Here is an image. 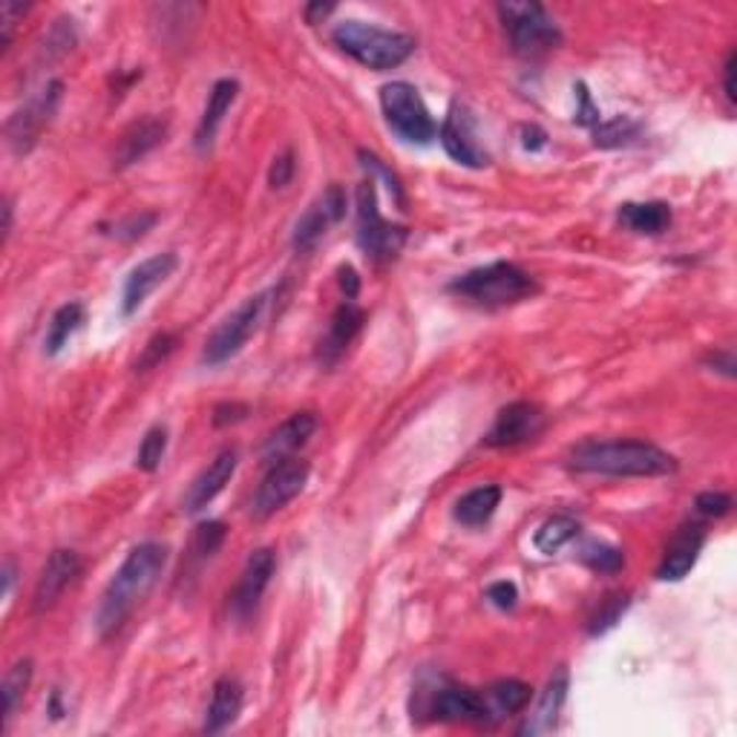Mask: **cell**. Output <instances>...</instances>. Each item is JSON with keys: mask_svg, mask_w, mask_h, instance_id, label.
<instances>
[{"mask_svg": "<svg viewBox=\"0 0 737 737\" xmlns=\"http://www.w3.org/2000/svg\"><path fill=\"white\" fill-rule=\"evenodd\" d=\"M629 608V597L625 594H613L602 602V608L597 611V617L590 620V634H606L608 629H613V622L620 620V613Z\"/></svg>", "mask_w": 737, "mask_h": 737, "instance_id": "cell-37", "label": "cell"}, {"mask_svg": "<svg viewBox=\"0 0 737 737\" xmlns=\"http://www.w3.org/2000/svg\"><path fill=\"white\" fill-rule=\"evenodd\" d=\"M622 228L645 237H657L671 226V208L666 203H625L620 208Z\"/></svg>", "mask_w": 737, "mask_h": 737, "instance_id": "cell-27", "label": "cell"}, {"mask_svg": "<svg viewBox=\"0 0 737 737\" xmlns=\"http://www.w3.org/2000/svg\"><path fill=\"white\" fill-rule=\"evenodd\" d=\"M502 24L510 35L513 53L521 58H542L562 44V32L542 3H502Z\"/></svg>", "mask_w": 737, "mask_h": 737, "instance_id": "cell-7", "label": "cell"}, {"mask_svg": "<svg viewBox=\"0 0 737 737\" xmlns=\"http://www.w3.org/2000/svg\"><path fill=\"white\" fill-rule=\"evenodd\" d=\"M521 145H525V150H530V153L544 150L548 148V133H544L539 125H525L521 127Z\"/></svg>", "mask_w": 737, "mask_h": 737, "instance_id": "cell-45", "label": "cell"}, {"mask_svg": "<svg viewBox=\"0 0 737 737\" xmlns=\"http://www.w3.org/2000/svg\"><path fill=\"white\" fill-rule=\"evenodd\" d=\"M242 703H245V694H242L240 680L233 677H219L210 691V706L205 714V732L208 735H219L226 732L231 723H237L242 712Z\"/></svg>", "mask_w": 737, "mask_h": 737, "instance_id": "cell-24", "label": "cell"}, {"mask_svg": "<svg viewBox=\"0 0 737 737\" xmlns=\"http://www.w3.org/2000/svg\"><path fill=\"white\" fill-rule=\"evenodd\" d=\"M360 162H364V168L366 171H372L375 176H383L387 179V185H389V194L395 196V203H404V187H401V179L395 176V173L389 171L387 164L381 162V159H378V156L375 153H366V150H360Z\"/></svg>", "mask_w": 737, "mask_h": 737, "instance_id": "cell-40", "label": "cell"}, {"mask_svg": "<svg viewBox=\"0 0 737 737\" xmlns=\"http://www.w3.org/2000/svg\"><path fill=\"white\" fill-rule=\"evenodd\" d=\"M487 599L498 608V611H513V608H516V602H519V590H516V585H513V583L502 579V583L490 585Z\"/></svg>", "mask_w": 737, "mask_h": 737, "instance_id": "cell-43", "label": "cell"}, {"mask_svg": "<svg viewBox=\"0 0 737 737\" xmlns=\"http://www.w3.org/2000/svg\"><path fill=\"white\" fill-rule=\"evenodd\" d=\"M346 208H349V199H346V191L343 185H329L323 194L314 199V203L306 208V214L297 219L295 226V249L300 254H309V251L318 249V242L329 233V228H334L346 217Z\"/></svg>", "mask_w": 737, "mask_h": 737, "instance_id": "cell-11", "label": "cell"}, {"mask_svg": "<svg viewBox=\"0 0 737 737\" xmlns=\"http://www.w3.org/2000/svg\"><path fill=\"white\" fill-rule=\"evenodd\" d=\"M84 571V562L76 551H53V556L47 560L44 571H41V579L35 585V599H32V611L44 613L49 608L58 606V599L64 597V590L76 583L78 576Z\"/></svg>", "mask_w": 737, "mask_h": 737, "instance_id": "cell-17", "label": "cell"}, {"mask_svg": "<svg viewBox=\"0 0 737 737\" xmlns=\"http://www.w3.org/2000/svg\"><path fill=\"white\" fill-rule=\"evenodd\" d=\"M168 139V122L159 116H148L139 118V122H133L125 133H122V139H118V148L113 153V168H130L139 159L156 150L162 141Z\"/></svg>", "mask_w": 737, "mask_h": 737, "instance_id": "cell-20", "label": "cell"}, {"mask_svg": "<svg viewBox=\"0 0 737 737\" xmlns=\"http://www.w3.org/2000/svg\"><path fill=\"white\" fill-rule=\"evenodd\" d=\"M576 536H579V521L571 519V516H553L542 525V528L536 530L533 544L539 553H560L567 542H574Z\"/></svg>", "mask_w": 737, "mask_h": 737, "instance_id": "cell-30", "label": "cell"}, {"mask_svg": "<svg viewBox=\"0 0 737 737\" xmlns=\"http://www.w3.org/2000/svg\"><path fill=\"white\" fill-rule=\"evenodd\" d=\"M357 245L372 263H392L401 251H404L410 231L404 226H395L383 219L378 208V187L375 179L369 176L366 182L357 185Z\"/></svg>", "mask_w": 737, "mask_h": 737, "instance_id": "cell-5", "label": "cell"}, {"mask_svg": "<svg viewBox=\"0 0 737 737\" xmlns=\"http://www.w3.org/2000/svg\"><path fill=\"white\" fill-rule=\"evenodd\" d=\"M249 404H240V401H226V404H217L214 406V415H210V421H214V427H231V424H240V421L249 418Z\"/></svg>", "mask_w": 737, "mask_h": 737, "instance_id": "cell-41", "label": "cell"}, {"mask_svg": "<svg viewBox=\"0 0 737 737\" xmlns=\"http://www.w3.org/2000/svg\"><path fill=\"white\" fill-rule=\"evenodd\" d=\"M364 323H366L364 309H360L355 300H343V303L334 309L332 320H329L326 334H323V341H320V349H318L320 364H326V366L337 364V360L343 357V352L349 349L352 343H355V337L360 334Z\"/></svg>", "mask_w": 737, "mask_h": 737, "instance_id": "cell-19", "label": "cell"}, {"mask_svg": "<svg viewBox=\"0 0 737 737\" xmlns=\"http://www.w3.org/2000/svg\"><path fill=\"white\" fill-rule=\"evenodd\" d=\"M61 95H64L61 81H49V84L44 87L24 110H18L15 116L9 118L7 136L15 153H30V150L35 148V141L41 139L44 127H47L49 122H53L55 113H58Z\"/></svg>", "mask_w": 737, "mask_h": 737, "instance_id": "cell-10", "label": "cell"}, {"mask_svg": "<svg viewBox=\"0 0 737 737\" xmlns=\"http://www.w3.org/2000/svg\"><path fill=\"white\" fill-rule=\"evenodd\" d=\"M84 318L87 311L81 303H67L61 306V309L55 311L53 320H49V332H47V341H44V346H47V355H58V352L70 343L72 334L78 332V329L84 326Z\"/></svg>", "mask_w": 737, "mask_h": 737, "instance_id": "cell-29", "label": "cell"}, {"mask_svg": "<svg viewBox=\"0 0 737 737\" xmlns=\"http://www.w3.org/2000/svg\"><path fill=\"white\" fill-rule=\"evenodd\" d=\"M694 507L706 519H721V516H726L732 510V496L729 493H721V490H709V493H700Z\"/></svg>", "mask_w": 737, "mask_h": 737, "instance_id": "cell-38", "label": "cell"}, {"mask_svg": "<svg viewBox=\"0 0 737 737\" xmlns=\"http://www.w3.org/2000/svg\"><path fill=\"white\" fill-rule=\"evenodd\" d=\"M381 110L387 118L389 130L395 133L398 139L406 145H433L438 136V125H435L433 113L424 104L421 93L410 81H392V84L381 87Z\"/></svg>", "mask_w": 737, "mask_h": 737, "instance_id": "cell-6", "label": "cell"}, {"mask_svg": "<svg viewBox=\"0 0 737 737\" xmlns=\"http://www.w3.org/2000/svg\"><path fill=\"white\" fill-rule=\"evenodd\" d=\"M268 297H272V291H263V295L249 297L245 303L237 306L233 314H228V318L222 320L217 329H214V334H210L203 349L205 366L228 364L231 357H237L242 349H245V343L251 341V334L256 332L260 320H263L265 306H268Z\"/></svg>", "mask_w": 737, "mask_h": 737, "instance_id": "cell-8", "label": "cell"}, {"mask_svg": "<svg viewBox=\"0 0 737 737\" xmlns=\"http://www.w3.org/2000/svg\"><path fill=\"white\" fill-rule=\"evenodd\" d=\"M579 562L588 565L590 571H597V574H620L622 565H625V556H622L620 548L594 539V542H585L579 548Z\"/></svg>", "mask_w": 737, "mask_h": 737, "instance_id": "cell-32", "label": "cell"}, {"mask_svg": "<svg viewBox=\"0 0 737 737\" xmlns=\"http://www.w3.org/2000/svg\"><path fill=\"white\" fill-rule=\"evenodd\" d=\"M334 47L355 58L360 67L375 72H387L410 61L415 53V38L406 32L383 30L366 21H341L332 32Z\"/></svg>", "mask_w": 737, "mask_h": 737, "instance_id": "cell-3", "label": "cell"}, {"mask_svg": "<svg viewBox=\"0 0 737 737\" xmlns=\"http://www.w3.org/2000/svg\"><path fill=\"white\" fill-rule=\"evenodd\" d=\"M306 482H309V464L300 458H283L272 464L251 498V516L260 521L272 519L274 513L283 510L288 502H295L303 493Z\"/></svg>", "mask_w": 737, "mask_h": 737, "instance_id": "cell-9", "label": "cell"}, {"mask_svg": "<svg viewBox=\"0 0 737 737\" xmlns=\"http://www.w3.org/2000/svg\"><path fill=\"white\" fill-rule=\"evenodd\" d=\"M530 698H533V689L521 680H498L487 689L490 709L496 717H510V714H519L528 709Z\"/></svg>", "mask_w": 737, "mask_h": 737, "instance_id": "cell-28", "label": "cell"}, {"mask_svg": "<svg viewBox=\"0 0 737 737\" xmlns=\"http://www.w3.org/2000/svg\"><path fill=\"white\" fill-rule=\"evenodd\" d=\"M438 139H441L444 150L450 159H456L458 164L464 168H487L490 153L484 150V145L479 141V133H475V122L470 116V110L461 107V104H452L444 125L438 127Z\"/></svg>", "mask_w": 737, "mask_h": 737, "instance_id": "cell-12", "label": "cell"}, {"mask_svg": "<svg viewBox=\"0 0 737 737\" xmlns=\"http://www.w3.org/2000/svg\"><path fill=\"white\" fill-rule=\"evenodd\" d=\"M12 585H15V562L7 560V565H3V597L12 594Z\"/></svg>", "mask_w": 737, "mask_h": 737, "instance_id": "cell-50", "label": "cell"}, {"mask_svg": "<svg viewBox=\"0 0 737 737\" xmlns=\"http://www.w3.org/2000/svg\"><path fill=\"white\" fill-rule=\"evenodd\" d=\"M332 9H334L332 3H311V7L306 9V18H309V24H318V18H326Z\"/></svg>", "mask_w": 737, "mask_h": 737, "instance_id": "cell-49", "label": "cell"}, {"mask_svg": "<svg viewBox=\"0 0 737 737\" xmlns=\"http://www.w3.org/2000/svg\"><path fill=\"white\" fill-rule=\"evenodd\" d=\"M498 505H502V487H496V484H484V487L470 490V493H464V496L458 498L452 516H456L458 525H464V528H482V525H487V521L496 516Z\"/></svg>", "mask_w": 737, "mask_h": 737, "instance_id": "cell-25", "label": "cell"}, {"mask_svg": "<svg viewBox=\"0 0 737 737\" xmlns=\"http://www.w3.org/2000/svg\"><path fill=\"white\" fill-rule=\"evenodd\" d=\"M636 133H640L636 122H631L625 116H617L611 122H599L594 127V141H597V148H622V145H629V141L636 139Z\"/></svg>", "mask_w": 737, "mask_h": 737, "instance_id": "cell-33", "label": "cell"}, {"mask_svg": "<svg viewBox=\"0 0 737 737\" xmlns=\"http://www.w3.org/2000/svg\"><path fill=\"white\" fill-rule=\"evenodd\" d=\"M168 567V548L159 542H145L139 548H133L127 553V560L122 562L113 579L107 583L95 611V629L99 634H116L125 620L136 608L148 599L150 590L156 588L159 576Z\"/></svg>", "mask_w": 737, "mask_h": 737, "instance_id": "cell-1", "label": "cell"}, {"mask_svg": "<svg viewBox=\"0 0 737 737\" xmlns=\"http://www.w3.org/2000/svg\"><path fill=\"white\" fill-rule=\"evenodd\" d=\"M9 233H12V199L3 203V237H9Z\"/></svg>", "mask_w": 737, "mask_h": 737, "instance_id": "cell-51", "label": "cell"}, {"mask_svg": "<svg viewBox=\"0 0 737 737\" xmlns=\"http://www.w3.org/2000/svg\"><path fill=\"white\" fill-rule=\"evenodd\" d=\"M544 429V412L530 401H513L498 412L490 433L484 435L487 447L505 450V447H519L533 438H539Z\"/></svg>", "mask_w": 737, "mask_h": 737, "instance_id": "cell-13", "label": "cell"}, {"mask_svg": "<svg viewBox=\"0 0 737 737\" xmlns=\"http://www.w3.org/2000/svg\"><path fill=\"white\" fill-rule=\"evenodd\" d=\"M179 256L173 251H164V254H153L148 260H141L130 274H127L125 280V291H122V314L125 318H133L136 311L145 306L150 295H153L156 288L168 283L173 272H176Z\"/></svg>", "mask_w": 737, "mask_h": 737, "instance_id": "cell-15", "label": "cell"}, {"mask_svg": "<svg viewBox=\"0 0 737 737\" xmlns=\"http://www.w3.org/2000/svg\"><path fill=\"white\" fill-rule=\"evenodd\" d=\"M712 366H717V372L732 378V375H735V355H732V352H721V355L712 357Z\"/></svg>", "mask_w": 737, "mask_h": 737, "instance_id": "cell-48", "label": "cell"}, {"mask_svg": "<svg viewBox=\"0 0 737 737\" xmlns=\"http://www.w3.org/2000/svg\"><path fill=\"white\" fill-rule=\"evenodd\" d=\"M433 717L441 723H473V726H487L496 721L490 700L467 686H447L438 691L433 700Z\"/></svg>", "mask_w": 737, "mask_h": 737, "instance_id": "cell-16", "label": "cell"}, {"mask_svg": "<svg viewBox=\"0 0 737 737\" xmlns=\"http://www.w3.org/2000/svg\"><path fill=\"white\" fill-rule=\"evenodd\" d=\"M237 464H240V456L237 450H222L203 473L196 475L194 484L187 487L185 502H182V510L185 513H199L214 502V498L226 490V484L231 482L233 473H237Z\"/></svg>", "mask_w": 737, "mask_h": 737, "instance_id": "cell-18", "label": "cell"}, {"mask_svg": "<svg viewBox=\"0 0 737 737\" xmlns=\"http://www.w3.org/2000/svg\"><path fill=\"white\" fill-rule=\"evenodd\" d=\"M164 452H168V429L150 427L145 438H141L139 452H136V467L145 470V473H156L162 467Z\"/></svg>", "mask_w": 737, "mask_h": 737, "instance_id": "cell-34", "label": "cell"}, {"mask_svg": "<svg viewBox=\"0 0 737 737\" xmlns=\"http://www.w3.org/2000/svg\"><path fill=\"white\" fill-rule=\"evenodd\" d=\"M226 525L222 521H203L199 528L194 530V539H191V553H194L196 562L210 560L214 553L222 548L226 542Z\"/></svg>", "mask_w": 737, "mask_h": 737, "instance_id": "cell-35", "label": "cell"}, {"mask_svg": "<svg viewBox=\"0 0 737 737\" xmlns=\"http://www.w3.org/2000/svg\"><path fill=\"white\" fill-rule=\"evenodd\" d=\"M179 346V337L171 332H162L156 334V337H150L148 346L141 349V357L136 360V372H150V369H156V366H162L168 357L176 352Z\"/></svg>", "mask_w": 737, "mask_h": 737, "instance_id": "cell-36", "label": "cell"}, {"mask_svg": "<svg viewBox=\"0 0 737 737\" xmlns=\"http://www.w3.org/2000/svg\"><path fill=\"white\" fill-rule=\"evenodd\" d=\"M726 99H729L732 104L737 102V87H735V72H737V53H729V58H726Z\"/></svg>", "mask_w": 737, "mask_h": 737, "instance_id": "cell-47", "label": "cell"}, {"mask_svg": "<svg viewBox=\"0 0 737 737\" xmlns=\"http://www.w3.org/2000/svg\"><path fill=\"white\" fill-rule=\"evenodd\" d=\"M32 683V660H21L15 666L9 668L7 677H3V717L12 721L21 706V700L26 698V691H30Z\"/></svg>", "mask_w": 737, "mask_h": 737, "instance_id": "cell-31", "label": "cell"}, {"mask_svg": "<svg viewBox=\"0 0 737 737\" xmlns=\"http://www.w3.org/2000/svg\"><path fill=\"white\" fill-rule=\"evenodd\" d=\"M277 571V556L272 548H260L249 556L245 567H242L240 585L231 597V613L240 622H249L256 613L260 602H263L265 590L272 585V576Z\"/></svg>", "mask_w": 737, "mask_h": 737, "instance_id": "cell-14", "label": "cell"}, {"mask_svg": "<svg viewBox=\"0 0 737 737\" xmlns=\"http://www.w3.org/2000/svg\"><path fill=\"white\" fill-rule=\"evenodd\" d=\"M237 95H240V84L233 78H219L217 84L210 87L208 104H205V113L199 118V127H196V148L208 150L214 145L219 127L226 122V113L237 102Z\"/></svg>", "mask_w": 737, "mask_h": 737, "instance_id": "cell-23", "label": "cell"}, {"mask_svg": "<svg viewBox=\"0 0 737 737\" xmlns=\"http://www.w3.org/2000/svg\"><path fill=\"white\" fill-rule=\"evenodd\" d=\"M318 429V418L314 412H295L291 418H286L280 427L268 435V441L263 447V458L268 464H277L283 458H295V452L309 441Z\"/></svg>", "mask_w": 737, "mask_h": 737, "instance_id": "cell-22", "label": "cell"}, {"mask_svg": "<svg viewBox=\"0 0 737 737\" xmlns=\"http://www.w3.org/2000/svg\"><path fill=\"white\" fill-rule=\"evenodd\" d=\"M153 226H156V214H139V217L122 222L116 233L122 237V240H139V237H145V233H148Z\"/></svg>", "mask_w": 737, "mask_h": 737, "instance_id": "cell-44", "label": "cell"}, {"mask_svg": "<svg viewBox=\"0 0 737 737\" xmlns=\"http://www.w3.org/2000/svg\"><path fill=\"white\" fill-rule=\"evenodd\" d=\"M539 291L536 280L525 268L513 263H490L461 274L450 283V295L482 309H505L528 300Z\"/></svg>", "mask_w": 737, "mask_h": 737, "instance_id": "cell-4", "label": "cell"}, {"mask_svg": "<svg viewBox=\"0 0 737 737\" xmlns=\"http://www.w3.org/2000/svg\"><path fill=\"white\" fill-rule=\"evenodd\" d=\"M703 542H706V530H703V525H683V528L677 530V533L671 536V542H668L660 571H657V576H660L663 583H677V579H683L691 567L698 565Z\"/></svg>", "mask_w": 737, "mask_h": 737, "instance_id": "cell-21", "label": "cell"}, {"mask_svg": "<svg viewBox=\"0 0 737 737\" xmlns=\"http://www.w3.org/2000/svg\"><path fill=\"white\" fill-rule=\"evenodd\" d=\"M576 99H579V104H576V116H574L576 125L590 127V130H594V127H597L602 118H599V110L594 107V102H590L588 87L576 84Z\"/></svg>", "mask_w": 737, "mask_h": 737, "instance_id": "cell-42", "label": "cell"}, {"mask_svg": "<svg viewBox=\"0 0 737 737\" xmlns=\"http://www.w3.org/2000/svg\"><path fill=\"white\" fill-rule=\"evenodd\" d=\"M571 467L579 473L617 475V479H657L677 470L671 452L652 441H585L571 452Z\"/></svg>", "mask_w": 737, "mask_h": 737, "instance_id": "cell-2", "label": "cell"}, {"mask_svg": "<svg viewBox=\"0 0 737 737\" xmlns=\"http://www.w3.org/2000/svg\"><path fill=\"white\" fill-rule=\"evenodd\" d=\"M565 700H567V675L553 677L551 683H548V689H544L536 712L530 714L528 723L521 726V735H548V732L556 729Z\"/></svg>", "mask_w": 737, "mask_h": 737, "instance_id": "cell-26", "label": "cell"}, {"mask_svg": "<svg viewBox=\"0 0 737 737\" xmlns=\"http://www.w3.org/2000/svg\"><path fill=\"white\" fill-rule=\"evenodd\" d=\"M337 274H341V288L343 295H346V300H355V297L360 295V277H357L355 268H352V265H341Z\"/></svg>", "mask_w": 737, "mask_h": 737, "instance_id": "cell-46", "label": "cell"}, {"mask_svg": "<svg viewBox=\"0 0 737 737\" xmlns=\"http://www.w3.org/2000/svg\"><path fill=\"white\" fill-rule=\"evenodd\" d=\"M297 162H295V150H283L277 159H274L272 171H268V185L274 191H283V187L291 185V179H295Z\"/></svg>", "mask_w": 737, "mask_h": 737, "instance_id": "cell-39", "label": "cell"}]
</instances>
